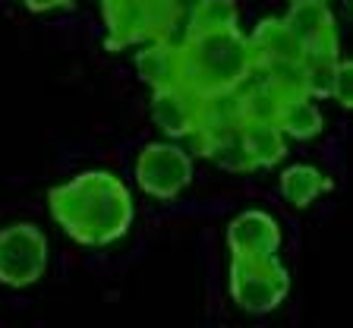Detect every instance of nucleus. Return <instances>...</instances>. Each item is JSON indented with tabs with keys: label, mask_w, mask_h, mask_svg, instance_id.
<instances>
[{
	"label": "nucleus",
	"mask_w": 353,
	"mask_h": 328,
	"mask_svg": "<svg viewBox=\"0 0 353 328\" xmlns=\"http://www.w3.org/2000/svg\"><path fill=\"white\" fill-rule=\"evenodd\" d=\"M48 209L82 247H108L132 224V196L110 171H85L54 186Z\"/></svg>",
	"instance_id": "1"
},
{
	"label": "nucleus",
	"mask_w": 353,
	"mask_h": 328,
	"mask_svg": "<svg viewBox=\"0 0 353 328\" xmlns=\"http://www.w3.org/2000/svg\"><path fill=\"white\" fill-rule=\"evenodd\" d=\"M252 66L256 54L240 29L199 32L180 48V86L190 88L196 98L234 92L243 86Z\"/></svg>",
	"instance_id": "2"
},
{
	"label": "nucleus",
	"mask_w": 353,
	"mask_h": 328,
	"mask_svg": "<svg viewBox=\"0 0 353 328\" xmlns=\"http://www.w3.org/2000/svg\"><path fill=\"white\" fill-rule=\"evenodd\" d=\"M230 297L246 313H272L290 293V271L281 265L278 255L268 259H236L230 255Z\"/></svg>",
	"instance_id": "3"
},
{
	"label": "nucleus",
	"mask_w": 353,
	"mask_h": 328,
	"mask_svg": "<svg viewBox=\"0 0 353 328\" xmlns=\"http://www.w3.org/2000/svg\"><path fill=\"white\" fill-rule=\"evenodd\" d=\"M48 269V237L41 227L19 221L0 231V284L29 287Z\"/></svg>",
	"instance_id": "4"
},
{
	"label": "nucleus",
	"mask_w": 353,
	"mask_h": 328,
	"mask_svg": "<svg viewBox=\"0 0 353 328\" xmlns=\"http://www.w3.org/2000/svg\"><path fill=\"white\" fill-rule=\"evenodd\" d=\"M192 158L176 142H148L136 158V183L154 199H174L190 186Z\"/></svg>",
	"instance_id": "5"
},
{
	"label": "nucleus",
	"mask_w": 353,
	"mask_h": 328,
	"mask_svg": "<svg viewBox=\"0 0 353 328\" xmlns=\"http://www.w3.org/2000/svg\"><path fill=\"white\" fill-rule=\"evenodd\" d=\"M104 16V48L108 51H123L132 44H148L158 38L164 19V7L154 0H101Z\"/></svg>",
	"instance_id": "6"
},
{
	"label": "nucleus",
	"mask_w": 353,
	"mask_h": 328,
	"mask_svg": "<svg viewBox=\"0 0 353 328\" xmlns=\"http://www.w3.org/2000/svg\"><path fill=\"white\" fill-rule=\"evenodd\" d=\"M281 227L268 212H243L228 227V249L236 259H268L278 255Z\"/></svg>",
	"instance_id": "7"
},
{
	"label": "nucleus",
	"mask_w": 353,
	"mask_h": 328,
	"mask_svg": "<svg viewBox=\"0 0 353 328\" xmlns=\"http://www.w3.org/2000/svg\"><path fill=\"white\" fill-rule=\"evenodd\" d=\"M196 117H199V98L190 88L170 86L152 92V120L170 142L190 139L196 133Z\"/></svg>",
	"instance_id": "8"
},
{
	"label": "nucleus",
	"mask_w": 353,
	"mask_h": 328,
	"mask_svg": "<svg viewBox=\"0 0 353 328\" xmlns=\"http://www.w3.org/2000/svg\"><path fill=\"white\" fill-rule=\"evenodd\" d=\"M246 124L243 117V102L240 92H214V95L199 98V117H196V133H192V146L196 142H208V139L228 136L236 133Z\"/></svg>",
	"instance_id": "9"
},
{
	"label": "nucleus",
	"mask_w": 353,
	"mask_h": 328,
	"mask_svg": "<svg viewBox=\"0 0 353 328\" xmlns=\"http://www.w3.org/2000/svg\"><path fill=\"white\" fill-rule=\"evenodd\" d=\"M287 29L296 35V41L303 44V54L309 51H341L338 44V26L328 7H290V13L284 16Z\"/></svg>",
	"instance_id": "10"
},
{
	"label": "nucleus",
	"mask_w": 353,
	"mask_h": 328,
	"mask_svg": "<svg viewBox=\"0 0 353 328\" xmlns=\"http://www.w3.org/2000/svg\"><path fill=\"white\" fill-rule=\"evenodd\" d=\"M250 48L256 54V64L274 66V64H303V44L287 29V22L278 16H268L252 29Z\"/></svg>",
	"instance_id": "11"
},
{
	"label": "nucleus",
	"mask_w": 353,
	"mask_h": 328,
	"mask_svg": "<svg viewBox=\"0 0 353 328\" xmlns=\"http://www.w3.org/2000/svg\"><path fill=\"white\" fill-rule=\"evenodd\" d=\"M136 73H139V79L145 86H152V92L180 86V51L168 48V44L148 41L136 54Z\"/></svg>",
	"instance_id": "12"
},
{
	"label": "nucleus",
	"mask_w": 353,
	"mask_h": 328,
	"mask_svg": "<svg viewBox=\"0 0 353 328\" xmlns=\"http://www.w3.org/2000/svg\"><path fill=\"white\" fill-rule=\"evenodd\" d=\"M240 139L252 168H274L287 155V136L274 124H243Z\"/></svg>",
	"instance_id": "13"
},
{
	"label": "nucleus",
	"mask_w": 353,
	"mask_h": 328,
	"mask_svg": "<svg viewBox=\"0 0 353 328\" xmlns=\"http://www.w3.org/2000/svg\"><path fill=\"white\" fill-rule=\"evenodd\" d=\"M274 126H278L284 136L306 142V139H316L319 133L325 130V117L312 98H294V102H284L278 108Z\"/></svg>",
	"instance_id": "14"
},
{
	"label": "nucleus",
	"mask_w": 353,
	"mask_h": 328,
	"mask_svg": "<svg viewBox=\"0 0 353 328\" xmlns=\"http://www.w3.org/2000/svg\"><path fill=\"white\" fill-rule=\"evenodd\" d=\"M328 190H331V180L319 168H312V164H294V168H287L281 174V196L290 205H296V209L312 205Z\"/></svg>",
	"instance_id": "15"
},
{
	"label": "nucleus",
	"mask_w": 353,
	"mask_h": 328,
	"mask_svg": "<svg viewBox=\"0 0 353 328\" xmlns=\"http://www.w3.org/2000/svg\"><path fill=\"white\" fill-rule=\"evenodd\" d=\"M196 152L202 158L214 161L221 171H230V174H250V171H256L246 148H243L240 130L228 133V136H218V139H208V142H196Z\"/></svg>",
	"instance_id": "16"
},
{
	"label": "nucleus",
	"mask_w": 353,
	"mask_h": 328,
	"mask_svg": "<svg viewBox=\"0 0 353 328\" xmlns=\"http://www.w3.org/2000/svg\"><path fill=\"white\" fill-rule=\"evenodd\" d=\"M199 3H202V0H170L168 10H164L161 29H158V38H154V41L180 51L192 35V16H196Z\"/></svg>",
	"instance_id": "17"
},
{
	"label": "nucleus",
	"mask_w": 353,
	"mask_h": 328,
	"mask_svg": "<svg viewBox=\"0 0 353 328\" xmlns=\"http://www.w3.org/2000/svg\"><path fill=\"white\" fill-rule=\"evenodd\" d=\"M338 51H309L303 54V79H306V98H331V82L338 70Z\"/></svg>",
	"instance_id": "18"
},
{
	"label": "nucleus",
	"mask_w": 353,
	"mask_h": 328,
	"mask_svg": "<svg viewBox=\"0 0 353 328\" xmlns=\"http://www.w3.org/2000/svg\"><path fill=\"white\" fill-rule=\"evenodd\" d=\"M240 22V10L234 0H202L192 16V35L199 32H228L236 29Z\"/></svg>",
	"instance_id": "19"
},
{
	"label": "nucleus",
	"mask_w": 353,
	"mask_h": 328,
	"mask_svg": "<svg viewBox=\"0 0 353 328\" xmlns=\"http://www.w3.org/2000/svg\"><path fill=\"white\" fill-rule=\"evenodd\" d=\"M262 70H265V86L272 88V95L281 104L294 102V98H306L303 64H274V66H262Z\"/></svg>",
	"instance_id": "20"
},
{
	"label": "nucleus",
	"mask_w": 353,
	"mask_h": 328,
	"mask_svg": "<svg viewBox=\"0 0 353 328\" xmlns=\"http://www.w3.org/2000/svg\"><path fill=\"white\" fill-rule=\"evenodd\" d=\"M331 98H334L341 108H350L353 104V64L350 60H338L334 82H331Z\"/></svg>",
	"instance_id": "21"
},
{
	"label": "nucleus",
	"mask_w": 353,
	"mask_h": 328,
	"mask_svg": "<svg viewBox=\"0 0 353 328\" xmlns=\"http://www.w3.org/2000/svg\"><path fill=\"white\" fill-rule=\"evenodd\" d=\"M22 7L32 13H48V10H66L73 7V0H22Z\"/></svg>",
	"instance_id": "22"
},
{
	"label": "nucleus",
	"mask_w": 353,
	"mask_h": 328,
	"mask_svg": "<svg viewBox=\"0 0 353 328\" xmlns=\"http://www.w3.org/2000/svg\"><path fill=\"white\" fill-rule=\"evenodd\" d=\"M306 3H316V7H328V0H290V7H306Z\"/></svg>",
	"instance_id": "23"
}]
</instances>
